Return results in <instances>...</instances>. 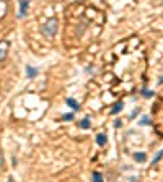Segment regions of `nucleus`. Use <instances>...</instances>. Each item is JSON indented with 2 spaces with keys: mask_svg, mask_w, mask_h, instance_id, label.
Instances as JSON below:
<instances>
[{
  "mask_svg": "<svg viewBox=\"0 0 163 182\" xmlns=\"http://www.w3.org/2000/svg\"><path fill=\"white\" fill-rule=\"evenodd\" d=\"M26 75H28V78H34V76L38 75V70L33 68L31 65H26Z\"/></svg>",
  "mask_w": 163,
  "mask_h": 182,
  "instance_id": "6",
  "label": "nucleus"
},
{
  "mask_svg": "<svg viewBox=\"0 0 163 182\" xmlns=\"http://www.w3.org/2000/svg\"><path fill=\"white\" fill-rule=\"evenodd\" d=\"M92 181L93 182H103L101 174H100V172H93V174H92Z\"/></svg>",
  "mask_w": 163,
  "mask_h": 182,
  "instance_id": "9",
  "label": "nucleus"
},
{
  "mask_svg": "<svg viewBox=\"0 0 163 182\" xmlns=\"http://www.w3.org/2000/svg\"><path fill=\"white\" fill-rule=\"evenodd\" d=\"M62 119H64V120H72V119H73V114H65Z\"/></svg>",
  "mask_w": 163,
  "mask_h": 182,
  "instance_id": "14",
  "label": "nucleus"
},
{
  "mask_svg": "<svg viewBox=\"0 0 163 182\" xmlns=\"http://www.w3.org/2000/svg\"><path fill=\"white\" fill-rule=\"evenodd\" d=\"M162 156H163V148L157 153V155H155V158L152 159V164H157V161H160V159H162Z\"/></svg>",
  "mask_w": 163,
  "mask_h": 182,
  "instance_id": "10",
  "label": "nucleus"
},
{
  "mask_svg": "<svg viewBox=\"0 0 163 182\" xmlns=\"http://www.w3.org/2000/svg\"><path fill=\"white\" fill-rule=\"evenodd\" d=\"M28 7H30V3H28V2H20V13H18V18L25 16L26 10H28Z\"/></svg>",
  "mask_w": 163,
  "mask_h": 182,
  "instance_id": "4",
  "label": "nucleus"
},
{
  "mask_svg": "<svg viewBox=\"0 0 163 182\" xmlns=\"http://www.w3.org/2000/svg\"><path fill=\"white\" fill-rule=\"evenodd\" d=\"M80 127L82 128H88V127H90V117H85V119L80 122Z\"/></svg>",
  "mask_w": 163,
  "mask_h": 182,
  "instance_id": "11",
  "label": "nucleus"
},
{
  "mask_svg": "<svg viewBox=\"0 0 163 182\" xmlns=\"http://www.w3.org/2000/svg\"><path fill=\"white\" fill-rule=\"evenodd\" d=\"M106 142H108V138H106V135H103V133H100V135H96V143L98 145H106Z\"/></svg>",
  "mask_w": 163,
  "mask_h": 182,
  "instance_id": "7",
  "label": "nucleus"
},
{
  "mask_svg": "<svg viewBox=\"0 0 163 182\" xmlns=\"http://www.w3.org/2000/svg\"><path fill=\"white\" fill-rule=\"evenodd\" d=\"M142 93L145 94V98H152V96H153V93H152V91H142Z\"/></svg>",
  "mask_w": 163,
  "mask_h": 182,
  "instance_id": "15",
  "label": "nucleus"
},
{
  "mask_svg": "<svg viewBox=\"0 0 163 182\" xmlns=\"http://www.w3.org/2000/svg\"><path fill=\"white\" fill-rule=\"evenodd\" d=\"M65 102L72 107V109H75V111H77V109H80V104H78V102H77L75 99H73V98H67Z\"/></svg>",
  "mask_w": 163,
  "mask_h": 182,
  "instance_id": "5",
  "label": "nucleus"
},
{
  "mask_svg": "<svg viewBox=\"0 0 163 182\" xmlns=\"http://www.w3.org/2000/svg\"><path fill=\"white\" fill-rule=\"evenodd\" d=\"M132 156H134V159H135L137 163H145V159H147V155H145V153H142V151L134 153Z\"/></svg>",
  "mask_w": 163,
  "mask_h": 182,
  "instance_id": "3",
  "label": "nucleus"
},
{
  "mask_svg": "<svg viewBox=\"0 0 163 182\" xmlns=\"http://www.w3.org/2000/svg\"><path fill=\"white\" fill-rule=\"evenodd\" d=\"M143 124H145V125H148V124H150V120H148V117H147V116L142 117V120H140V125H143Z\"/></svg>",
  "mask_w": 163,
  "mask_h": 182,
  "instance_id": "13",
  "label": "nucleus"
},
{
  "mask_svg": "<svg viewBox=\"0 0 163 182\" xmlns=\"http://www.w3.org/2000/svg\"><path fill=\"white\" fill-rule=\"evenodd\" d=\"M8 47H10V44H8L7 41H0V62L7 57V54H8Z\"/></svg>",
  "mask_w": 163,
  "mask_h": 182,
  "instance_id": "2",
  "label": "nucleus"
},
{
  "mask_svg": "<svg viewBox=\"0 0 163 182\" xmlns=\"http://www.w3.org/2000/svg\"><path fill=\"white\" fill-rule=\"evenodd\" d=\"M114 127H121V120H116V122H114Z\"/></svg>",
  "mask_w": 163,
  "mask_h": 182,
  "instance_id": "16",
  "label": "nucleus"
},
{
  "mask_svg": "<svg viewBox=\"0 0 163 182\" xmlns=\"http://www.w3.org/2000/svg\"><path fill=\"white\" fill-rule=\"evenodd\" d=\"M122 106H124V104H122V102L119 101V102L116 104V106H114V107L111 109V114H116V112H121V111H122Z\"/></svg>",
  "mask_w": 163,
  "mask_h": 182,
  "instance_id": "8",
  "label": "nucleus"
},
{
  "mask_svg": "<svg viewBox=\"0 0 163 182\" xmlns=\"http://www.w3.org/2000/svg\"><path fill=\"white\" fill-rule=\"evenodd\" d=\"M3 164V156H2V153H0V166Z\"/></svg>",
  "mask_w": 163,
  "mask_h": 182,
  "instance_id": "17",
  "label": "nucleus"
},
{
  "mask_svg": "<svg viewBox=\"0 0 163 182\" xmlns=\"http://www.w3.org/2000/svg\"><path fill=\"white\" fill-rule=\"evenodd\" d=\"M7 11V5L3 2H0V16H3V13Z\"/></svg>",
  "mask_w": 163,
  "mask_h": 182,
  "instance_id": "12",
  "label": "nucleus"
},
{
  "mask_svg": "<svg viewBox=\"0 0 163 182\" xmlns=\"http://www.w3.org/2000/svg\"><path fill=\"white\" fill-rule=\"evenodd\" d=\"M42 33H44L47 37H52V36H56V33H57V20H56V18H51V20H47V23L42 26Z\"/></svg>",
  "mask_w": 163,
  "mask_h": 182,
  "instance_id": "1",
  "label": "nucleus"
}]
</instances>
